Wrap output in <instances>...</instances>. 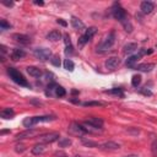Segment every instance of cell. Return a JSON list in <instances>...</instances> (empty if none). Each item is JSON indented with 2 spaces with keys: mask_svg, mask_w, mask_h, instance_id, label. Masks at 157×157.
Listing matches in <instances>:
<instances>
[{
  "mask_svg": "<svg viewBox=\"0 0 157 157\" xmlns=\"http://www.w3.org/2000/svg\"><path fill=\"white\" fill-rule=\"evenodd\" d=\"M123 25V27L125 28V31H127V32H131V31H133V25L130 24V21L129 20H127V21H124V22L122 24Z\"/></svg>",
  "mask_w": 157,
  "mask_h": 157,
  "instance_id": "4dcf8cb0",
  "label": "cell"
},
{
  "mask_svg": "<svg viewBox=\"0 0 157 157\" xmlns=\"http://www.w3.org/2000/svg\"><path fill=\"white\" fill-rule=\"evenodd\" d=\"M35 4L36 5H39V6H43L44 5V3L42 1V0H35Z\"/></svg>",
  "mask_w": 157,
  "mask_h": 157,
  "instance_id": "ee69618b",
  "label": "cell"
},
{
  "mask_svg": "<svg viewBox=\"0 0 157 157\" xmlns=\"http://www.w3.org/2000/svg\"><path fill=\"white\" fill-rule=\"evenodd\" d=\"M7 74L10 75V77H11L17 85L20 86H25V87H29V83L27 82V80L22 76V74H21L20 71H17L16 69L14 68H9L7 69Z\"/></svg>",
  "mask_w": 157,
  "mask_h": 157,
  "instance_id": "7a4b0ae2",
  "label": "cell"
},
{
  "mask_svg": "<svg viewBox=\"0 0 157 157\" xmlns=\"http://www.w3.org/2000/svg\"><path fill=\"white\" fill-rule=\"evenodd\" d=\"M71 25H72V27H74L75 29H82V28H85V25H83L82 21L80 18L75 17V16L71 17Z\"/></svg>",
  "mask_w": 157,
  "mask_h": 157,
  "instance_id": "ac0fdd59",
  "label": "cell"
},
{
  "mask_svg": "<svg viewBox=\"0 0 157 157\" xmlns=\"http://www.w3.org/2000/svg\"><path fill=\"white\" fill-rule=\"evenodd\" d=\"M140 93H142V95H145V96H152V92H151L147 87H142V88H140Z\"/></svg>",
  "mask_w": 157,
  "mask_h": 157,
  "instance_id": "8d00e7d4",
  "label": "cell"
},
{
  "mask_svg": "<svg viewBox=\"0 0 157 157\" xmlns=\"http://www.w3.org/2000/svg\"><path fill=\"white\" fill-rule=\"evenodd\" d=\"M82 141V144L85 145V146H88V147H98V144L97 142H95V141H92V140H87V139H82L81 140Z\"/></svg>",
  "mask_w": 157,
  "mask_h": 157,
  "instance_id": "484cf974",
  "label": "cell"
},
{
  "mask_svg": "<svg viewBox=\"0 0 157 157\" xmlns=\"http://www.w3.org/2000/svg\"><path fill=\"white\" fill-rule=\"evenodd\" d=\"M33 54H35V57L37 59L43 60V61H46V60L52 58V52L48 48H36L35 52H33Z\"/></svg>",
  "mask_w": 157,
  "mask_h": 157,
  "instance_id": "5b68a950",
  "label": "cell"
},
{
  "mask_svg": "<svg viewBox=\"0 0 157 157\" xmlns=\"http://www.w3.org/2000/svg\"><path fill=\"white\" fill-rule=\"evenodd\" d=\"M37 135H39V131L37 129L31 128V129H27L22 133H18L15 139L16 140H24V139H29V138H36Z\"/></svg>",
  "mask_w": 157,
  "mask_h": 157,
  "instance_id": "52a82bcc",
  "label": "cell"
},
{
  "mask_svg": "<svg viewBox=\"0 0 157 157\" xmlns=\"http://www.w3.org/2000/svg\"><path fill=\"white\" fill-rule=\"evenodd\" d=\"M65 53H66V54H72V47H66Z\"/></svg>",
  "mask_w": 157,
  "mask_h": 157,
  "instance_id": "7bdbcfd3",
  "label": "cell"
},
{
  "mask_svg": "<svg viewBox=\"0 0 157 157\" xmlns=\"http://www.w3.org/2000/svg\"><path fill=\"white\" fill-rule=\"evenodd\" d=\"M26 57V52L24 49H18V48H15L13 49L11 52V59L13 60H20Z\"/></svg>",
  "mask_w": 157,
  "mask_h": 157,
  "instance_id": "7c38bea8",
  "label": "cell"
},
{
  "mask_svg": "<svg viewBox=\"0 0 157 157\" xmlns=\"http://www.w3.org/2000/svg\"><path fill=\"white\" fill-rule=\"evenodd\" d=\"M25 150H26V147H25L24 144H17V145L15 146V151H16L17 153H22Z\"/></svg>",
  "mask_w": 157,
  "mask_h": 157,
  "instance_id": "e575fe53",
  "label": "cell"
},
{
  "mask_svg": "<svg viewBox=\"0 0 157 157\" xmlns=\"http://www.w3.org/2000/svg\"><path fill=\"white\" fill-rule=\"evenodd\" d=\"M140 9H141V13L145 14V15L146 14H151L155 10V4L152 1H142Z\"/></svg>",
  "mask_w": 157,
  "mask_h": 157,
  "instance_id": "8fae6325",
  "label": "cell"
},
{
  "mask_svg": "<svg viewBox=\"0 0 157 157\" xmlns=\"http://www.w3.org/2000/svg\"><path fill=\"white\" fill-rule=\"evenodd\" d=\"M83 106L86 107H91V106H104L103 102H97V101H90V102H83Z\"/></svg>",
  "mask_w": 157,
  "mask_h": 157,
  "instance_id": "f546056e",
  "label": "cell"
},
{
  "mask_svg": "<svg viewBox=\"0 0 157 157\" xmlns=\"http://www.w3.org/2000/svg\"><path fill=\"white\" fill-rule=\"evenodd\" d=\"M71 93H72V95H77V93H79V91H76V90H72V91H71Z\"/></svg>",
  "mask_w": 157,
  "mask_h": 157,
  "instance_id": "bcb514c9",
  "label": "cell"
},
{
  "mask_svg": "<svg viewBox=\"0 0 157 157\" xmlns=\"http://www.w3.org/2000/svg\"><path fill=\"white\" fill-rule=\"evenodd\" d=\"M136 49H138V44L136 43H128V44H125L124 48H123L125 54H130V53H133V52H135Z\"/></svg>",
  "mask_w": 157,
  "mask_h": 157,
  "instance_id": "44dd1931",
  "label": "cell"
},
{
  "mask_svg": "<svg viewBox=\"0 0 157 157\" xmlns=\"http://www.w3.org/2000/svg\"><path fill=\"white\" fill-rule=\"evenodd\" d=\"M69 131L74 135H77V136H82V135L86 133V130L83 129L82 125H80L79 123H75V122L69 125Z\"/></svg>",
  "mask_w": 157,
  "mask_h": 157,
  "instance_id": "ba28073f",
  "label": "cell"
},
{
  "mask_svg": "<svg viewBox=\"0 0 157 157\" xmlns=\"http://www.w3.org/2000/svg\"><path fill=\"white\" fill-rule=\"evenodd\" d=\"M57 22H58L60 26H63V27H66V26H68V24H66L63 18H58V20H57Z\"/></svg>",
  "mask_w": 157,
  "mask_h": 157,
  "instance_id": "60d3db41",
  "label": "cell"
},
{
  "mask_svg": "<svg viewBox=\"0 0 157 157\" xmlns=\"http://www.w3.org/2000/svg\"><path fill=\"white\" fill-rule=\"evenodd\" d=\"M114 42H116V33H114V31L109 32L106 38L103 39V42L97 46V52H106V50H109L112 48V46L114 44Z\"/></svg>",
  "mask_w": 157,
  "mask_h": 157,
  "instance_id": "3957f363",
  "label": "cell"
},
{
  "mask_svg": "<svg viewBox=\"0 0 157 157\" xmlns=\"http://www.w3.org/2000/svg\"><path fill=\"white\" fill-rule=\"evenodd\" d=\"M46 77L49 82H54V75L52 72H46Z\"/></svg>",
  "mask_w": 157,
  "mask_h": 157,
  "instance_id": "f35d334b",
  "label": "cell"
},
{
  "mask_svg": "<svg viewBox=\"0 0 157 157\" xmlns=\"http://www.w3.org/2000/svg\"><path fill=\"white\" fill-rule=\"evenodd\" d=\"M59 138H60V135L58 133H48V134H43L41 136H38V140L39 142H43V144H52V142L59 140Z\"/></svg>",
  "mask_w": 157,
  "mask_h": 157,
  "instance_id": "8992f818",
  "label": "cell"
},
{
  "mask_svg": "<svg viewBox=\"0 0 157 157\" xmlns=\"http://www.w3.org/2000/svg\"><path fill=\"white\" fill-rule=\"evenodd\" d=\"M151 153L153 157H157V139H155L151 144Z\"/></svg>",
  "mask_w": 157,
  "mask_h": 157,
  "instance_id": "1f68e13d",
  "label": "cell"
},
{
  "mask_svg": "<svg viewBox=\"0 0 157 157\" xmlns=\"http://www.w3.org/2000/svg\"><path fill=\"white\" fill-rule=\"evenodd\" d=\"M47 38H48L49 41H52V42H57V41H59V39L61 38V33L59 32V31L54 29V31H52V32L48 33Z\"/></svg>",
  "mask_w": 157,
  "mask_h": 157,
  "instance_id": "d6986e66",
  "label": "cell"
},
{
  "mask_svg": "<svg viewBox=\"0 0 157 157\" xmlns=\"http://www.w3.org/2000/svg\"><path fill=\"white\" fill-rule=\"evenodd\" d=\"M86 123H87V124H90V125H92V127L97 128V129H100V128H102V127H103V120H102V119H100V118H95V117L88 118V119L86 120Z\"/></svg>",
  "mask_w": 157,
  "mask_h": 157,
  "instance_id": "5bb4252c",
  "label": "cell"
},
{
  "mask_svg": "<svg viewBox=\"0 0 157 157\" xmlns=\"http://www.w3.org/2000/svg\"><path fill=\"white\" fill-rule=\"evenodd\" d=\"M54 156H55V157H68V155H66L65 152H63V151H57V152L54 153Z\"/></svg>",
  "mask_w": 157,
  "mask_h": 157,
  "instance_id": "ab89813d",
  "label": "cell"
},
{
  "mask_svg": "<svg viewBox=\"0 0 157 157\" xmlns=\"http://www.w3.org/2000/svg\"><path fill=\"white\" fill-rule=\"evenodd\" d=\"M71 145V140L69 138H60L59 139V146L60 147H69Z\"/></svg>",
  "mask_w": 157,
  "mask_h": 157,
  "instance_id": "d4e9b609",
  "label": "cell"
},
{
  "mask_svg": "<svg viewBox=\"0 0 157 157\" xmlns=\"http://www.w3.org/2000/svg\"><path fill=\"white\" fill-rule=\"evenodd\" d=\"M64 68H65L66 70H69V71H72V70H74V63H72V60L65 59V60H64Z\"/></svg>",
  "mask_w": 157,
  "mask_h": 157,
  "instance_id": "83f0119b",
  "label": "cell"
},
{
  "mask_svg": "<svg viewBox=\"0 0 157 157\" xmlns=\"http://www.w3.org/2000/svg\"><path fill=\"white\" fill-rule=\"evenodd\" d=\"M15 116V112L13 108H4L1 112H0V117L4 119H11Z\"/></svg>",
  "mask_w": 157,
  "mask_h": 157,
  "instance_id": "2e32d148",
  "label": "cell"
},
{
  "mask_svg": "<svg viewBox=\"0 0 157 157\" xmlns=\"http://www.w3.org/2000/svg\"><path fill=\"white\" fill-rule=\"evenodd\" d=\"M27 72L31 75V76H33V77H39L42 75V71L41 69L36 68V66H28L27 68Z\"/></svg>",
  "mask_w": 157,
  "mask_h": 157,
  "instance_id": "ffe728a7",
  "label": "cell"
},
{
  "mask_svg": "<svg viewBox=\"0 0 157 157\" xmlns=\"http://www.w3.org/2000/svg\"><path fill=\"white\" fill-rule=\"evenodd\" d=\"M106 93H112V95H116L119 96L120 98H124V92L122 88H113V90H108V91H104Z\"/></svg>",
  "mask_w": 157,
  "mask_h": 157,
  "instance_id": "cb8c5ba5",
  "label": "cell"
},
{
  "mask_svg": "<svg viewBox=\"0 0 157 157\" xmlns=\"http://www.w3.org/2000/svg\"><path fill=\"white\" fill-rule=\"evenodd\" d=\"M1 4L5 5V6H7V7H10V6H13V5H14L13 1H7V0H1Z\"/></svg>",
  "mask_w": 157,
  "mask_h": 157,
  "instance_id": "b9f144b4",
  "label": "cell"
},
{
  "mask_svg": "<svg viewBox=\"0 0 157 157\" xmlns=\"http://www.w3.org/2000/svg\"><path fill=\"white\" fill-rule=\"evenodd\" d=\"M140 59V57L136 54V55H131L127 59V66L128 68H135V64L138 63V60Z\"/></svg>",
  "mask_w": 157,
  "mask_h": 157,
  "instance_id": "7402d4cb",
  "label": "cell"
},
{
  "mask_svg": "<svg viewBox=\"0 0 157 157\" xmlns=\"http://www.w3.org/2000/svg\"><path fill=\"white\" fill-rule=\"evenodd\" d=\"M57 118L54 116H41V117H28L24 120V127L31 129L33 125L38 124V123H47V122H52L55 120Z\"/></svg>",
  "mask_w": 157,
  "mask_h": 157,
  "instance_id": "6da1fadb",
  "label": "cell"
},
{
  "mask_svg": "<svg viewBox=\"0 0 157 157\" xmlns=\"http://www.w3.org/2000/svg\"><path fill=\"white\" fill-rule=\"evenodd\" d=\"M153 68H155V64H151V63H144V64H139L136 66L139 71H144V72H150Z\"/></svg>",
  "mask_w": 157,
  "mask_h": 157,
  "instance_id": "e0dca14e",
  "label": "cell"
},
{
  "mask_svg": "<svg viewBox=\"0 0 157 157\" xmlns=\"http://www.w3.org/2000/svg\"><path fill=\"white\" fill-rule=\"evenodd\" d=\"M0 52H1L3 54H5V53H6V47L1 44V46H0Z\"/></svg>",
  "mask_w": 157,
  "mask_h": 157,
  "instance_id": "f6af8a7d",
  "label": "cell"
},
{
  "mask_svg": "<svg viewBox=\"0 0 157 157\" xmlns=\"http://www.w3.org/2000/svg\"><path fill=\"white\" fill-rule=\"evenodd\" d=\"M96 32H97V28H96L95 26H92V27H88V28L86 29V32H85V35H83V36L86 37L87 41H90L93 36L96 35Z\"/></svg>",
  "mask_w": 157,
  "mask_h": 157,
  "instance_id": "603a6c76",
  "label": "cell"
},
{
  "mask_svg": "<svg viewBox=\"0 0 157 157\" xmlns=\"http://www.w3.org/2000/svg\"><path fill=\"white\" fill-rule=\"evenodd\" d=\"M50 61H52V64H53L54 66H60V58H59V55H53L52 59H50Z\"/></svg>",
  "mask_w": 157,
  "mask_h": 157,
  "instance_id": "d6a6232c",
  "label": "cell"
},
{
  "mask_svg": "<svg viewBox=\"0 0 157 157\" xmlns=\"http://www.w3.org/2000/svg\"><path fill=\"white\" fill-rule=\"evenodd\" d=\"M87 42H88V41L86 39V37L82 35V36L79 38V41H77V44H79V47H83V46H85V44L87 43Z\"/></svg>",
  "mask_w": 157,
  "mask_h": 157,
  "instance_id": "d590c367",
  "label": "cell"
},
{
  "mask_svg": "<svg viewBox=\"0 0 157 157\" xmlns=\"http://www.w3.org/2000/svg\"><path fill=\"white\" fill-rule=\"evenodd\" d=\"M140 83H141V76L140 75H134L133 79H131V85L134 87H138Z\"/></svg>",
  "mask_w": 157,
  "mask_h": 157,
  "instance_id": "4316f807",
  "label": "cell"
},
{
  "mask_svg": "<svg viewBox=\"0 0 157 157\" xmlns=\"http://www.w3.org/2000/svg\"><path fill=\"white\" fill-rule=\"evenodd\" d=\"M44 151H46V144H43V142L36 144L32 147V153L33 155H42V153H44Z\"/></svg>",
  "mask_w": 157,
  "mask_h": 157,
  "instance_id": "9a60e30c",
  "label": "cell"
},
{
  "mask_svg": "<svg viewBox=\"0 0 157 157\" xmlns=\"http://www.w3.org/2000/svg\"><path fill=\"white\" fill-rule=\"evenodd\" d=\"M55 95H57L58 97H64V96L66 95V91H65V88H64V87L58 86V87L55 88Z\"/></svg>",
  "mask_w": 157,
  "mask_h": 157,
  "instance_id": "f1b7e54d",
  "label": "cell"
},
{
  "mask_svg": "<svg viewBox=\"0 0 157 157\" xmlns=\"http://www.w3.org/2000/svg\"><path fill=\"white\" fill-rule=\"evenodd\" d=\"M64 43L66 47H71V41H70L69 35H64Z\"/></svg>",
  "mask_w": 157,
  "mask_h": 157,
  "instance_id": "74e56055",
  "label": "cell"
},
{
  "mask_svg": "<svg viewBox=\"0 0 157 157\" xmlns=\"http://www.w3.org/2000/svg\"><path fill=\"white\" fill-rule=\"evenodd\" d=\"M13 39L15 42H17V43L20 44H24V46H27L31 43V38L26 35H22V33H15L13 35Z\"/></svg>",
  "mask_w": 157,
  "mask_h": 157,
  "instance_id": "9c48e42d",
  "label": "cell"
},
{
  "mask_svg": "<svg viewBox=\"0 0 157 157\" xmlns=\"http://www.w3.org/2000/svg\"><path fill=\"white\" fill-rule=\"evenodd\" d=\"M125 157H138V156H134V155H133V156H125Z\"/></svg>",
  "mask_w": 157,
  "mask_h": 157,
  "instance_id": "7dc6e473",
  "label": "cell"
},
{
  "mask_svg": "<svg viewBox=\"0 0 157 157\" xmlns=\"http://www.w3.org/2000/svg\"><path fill=\"white\" fill-rule=\"evenodd\" d=\"M101 147L104 149V150H111V151H114V150H119L120 149V145L114 142V141H107L101 145Z\"/></svg>",
  "mask_w": 157,
  "mask_h": 157,
  "instance_id": "4fadbf2b",
  "label": "cell"
},
{
  "mask_svg": "<svg viewBox=\"0 0 157 157\" xmlns=\"http://www.w3.org/2000/svg\"><path fill=\"white\" fill-rule=\"evenodd\" d=\"M0 28H1L3 31H5V29H10V28H11V25L7 24L5 20H1V21H0Z\"/></svg>",
  "mask_w": 157,
  "mask_h": 157,
  "instance_id": "836d02e7",
  "label": "cell"
},
{
  "mask_svg": "<svg viewBox=\"0 0 157 157\" xmlns=\"http://www.w3.org/2000/svg\"><path fill=\"white\" fill-rule=\"evenodd\" d=\"M112 15H113V17L116 18V20H118L120 24H123L124 21L128 20V16H127L125 10L118 3H116V4L113 5V7H112Z\"/></svg>",
  "mask_w": 157,
  "mask_h": 157,
  "instance_id": "277c9868",
  "label": "cell"
},
{
  "mask_svg": "<svg viewBox=\"0 0 157 157\" xmlns=\"http://www.w3.org/2000/svg\"><path fill=\"white\" fill-rule=\"evenodd\" d=\"M119 64H120V59L118 57H111L106 60V68L109 70H114L119 66Z\"/></svg>",
  "mask_w": 157,
  "mask_h": 157,
  "instance_id": "30bf717a",
  "label": "cell"
}]
</instances>
